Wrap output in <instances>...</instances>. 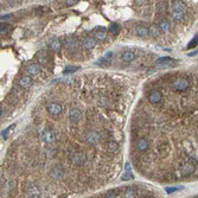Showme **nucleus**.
<instances>
[{
    "instance_id": "1",
    "label": "nucleus",
    "mask_w": 198,
    "mask_h": 198,
    "mask_svg": "<svg viewBox=\"0 0 198 198\" xmlns=\"http://www.w3.org/2000/svg\"><path fill=\"white\" fill-rule=\"evenodd\" d=\"M40 138H42V141L46 144L48 147H52L55 146V141H56V133L51 130V128H44L40 133Z\"/></svg>"
},
{
    "instance_id": "2",
    "label": "nucleus",
    "mask_w": 198,
    "mask_h": 198,
    "mask_svg": "<svg viewBox=\"0 0 198 198\" xmlns=\"http://www.w3.org/2000/svg\"><path fill=\"white\" fill-rule=\"evenodd\" d=\"M102 138H103V135H101V134H100L99 132H96V131L91 130V131H88L87 133L84 134V141L87 142L89 146H94L95 144L100 142Z\"/></svg>"
},
{
    "instance_id": "3",
    "label": "nucleus",
    "mask_w": 198,
    "mask_h": 198,
    "mask_svg": "<svg viewBox=\"0 0 198 198\" xmlns=\"http://www.w3.org/2000/svg\"><path fill=\"white\" fill-rule=\"evenodd\" d=\"M162 97H164V94H162L160 89H157V88L151 89L147 94V100L151 105H158V103L161 102Z\"/></svg>"
},
{
    "instance_id": "4",
    "label": "nucleus",
    "mask_w": 198,
    "mask_h": 198,
    "mask_svg": "<svg viewBox=\"0 0 198 198\" xmlns=\"http://www.w3.org/2000/svg\"><path fill=\"white\" fill-rule=\"evenodd\" d=\"M189 85H190V81L185 77H177L175 81L172 82V88L177 91H185L187 90Z\"/></svg>"
},
{
    "instance_id": "5",
    "label": "nucleus",
    "mask_w": 198,
    "mask_h": 198,
    "mask_svg": "<svg viewBox=\"0 0 198 198\" xmlns=\"http://www.w3.org/2000/svg\"><path fill=\"white\" fill-rule=\"evenodd\" d=\"M68 117H69V121H70L71 123L79 122L80 120L82 119V110L80 108L72 107L71 109H69V111H68Z\"/></svg>"
},
{
    "instance_id": "6",
    "label": "nucleus",
    "mask_w": 198,
    "mask_h": 198,
    "mask_svg": "<svg viewBox=\"0 0 198 198\" xmlns=\"http://www.w3.org/2000/svg\"><path fill=\"white\" fill-rule=\"evenodd\" d=\"M46 109L49 111V114L52 115V116H57L63 111L62 105H59L58 102H50L48 105V107H46Z\"/></svg>"
},
{
    "instance_id": "7",
    "label": "nucleus",
    "mask_w": 198,
    "mask_h": 198,
    "mask_svg": "<svg viewBox=\"0 0 198 198\" xmlns=\"http://www.w3.org/2000/svg\"><path fill=\"white\" fill-rule=\"evenodd\" d=\"M26 72H28V75L30 77H34V76L39 75V72H40V66L38 64H36V63H30L26 66Z\"/></svg>"
},
{
    "instance_id": "8",
    "label": "nucleus",
    "mask_w": 198,
    "mask_h": 198,
    "mask_svg": "<svg viewBox=\"0 0 198 198\" xmlns=\"http://www.w3.org/2000/svg\"><path fill=\"white\" fill-rule=\"evenodd\" d=\"M106 151L109 154H111V156H115V154L119 152V144L116 141H114V140L108 141L107 145H106Z\"/></svg>"
},
{
    "instance_id": "9",
    "label": "nucleus",
    "mask_w": 198,
    "mask_h": 198,
    "mask_svg": "<svg viewBox=\"0 0 198 198\" xmlns=\"http://www.w3.org/2000/svg\"><path fill=\"white\" fill-rule=\"evenodd\" d=\"M171 11H183V12H186V4L184 1H172L171 4Z\"/></svg>"
},
{
    "instance_id": "10",
    "label": "nucleus",
    "mask_w": 198,
    "mask_h": 198,
    "mask_svg": "<svg viewBox=\"0 0 198 198\" xmlns=\"http://www.w3.org/2000/svg\"><path fill=\"white\" fill-rule=\"evenodd\" d=\"M156 63L158 65H162V66H173L176 64V62L170 57H161V58L157 59Z\"/></svg>"
},
{
    "instance_id": "11",
    "label": "nucleus",
    "mask_w": 198,
    "mask_h": 198,
    "mask_svg": "<svg viewBox=\"0 0 198 198\" xmlns=\"http://www.w3.org/2000/svg\"><path fill=\"white\" fill-rule=\"evenodd\" d=\"M18 83H19V85L21 88H24V89H28L30 85L32 84V79L30 76H21L20 79L18 80Z\"/></svg>"
},
{
    "instance_id": "12",
    "label": "nucleus",
    "mask_w": 198,
    "mask_h": 198,
    "mask_svg": "<svg viewBox=\"0 0 198 198\" xmlns=\"http://www.w3.org/2000/svg\"><path fill=\"white\" fill-rule=\"evenodd\" d=\"M83 46L85 50H91L96 46V40L91 38V37H87L84 40H83Z\"/></svg>"
},
{
    "instance_id": "13",
    "label": "nucleus",
    "mask_w": 198,
    "mask_h": 198,
    "mask_svg": "<svg viewBox=\"0 0 198 198\" xmlns=\"http://www.w3.org/2000/svg\"><path fill=\"white\" fill-rule=\"evenodd\" d=\"M158 28H159L160 32H167V31H170V29H171V24H170V21H168V20H166V19H162V20H160V21H159V24H158Z\"/></svg>"
},
{
    "instance_id": "14",
    "label": "nucleus",
    "mask_w": 198,
    "mask_h": 198,
    "mask_svg": "<svg viewBox=\"0 0 198 198\" xmlns=\"http://www.w3.org/2000/svg\"><path fill=\"white\" fill-rule=\"evenodd\" d=\"M171 15H172V19L173 20L183 21L184 17H185V12H183V11H171Z\"/></svg>"
},
{
    "instance_id": "15",
    "label": "nucleus",
    "mask_w": 198,
    "mask_h": 198,
    "mask_svg": "<svg viewBox=\"0 0 198 198\" xmlns=\"http://www.w3.org/2000/svg\"><path fill=\"white\" fill-rule=\"evenodd\" d=\"M135 33H136V36L138 37H141V38H145V37H147L150 32H148V29H146L145 26H138L135 29Z\"/></svg>"
},
{
    "instance_id": "16",
    "label": "nucleus",
    "mask_w": 198,
    "mask_h": 198,
    "mask_svg": "<svg viewBox=\"0 0 198 198\" xmlns=\"http://www.w3.org/2000/svg\"><path fill=\"white\" fill-rule=\"evenodd\" d=\"M64 46L66 50H70V51H75L77 49V43L74 39H65L64 40Z\"/></svg>"
},
{
    "instance_id": "17",
    "label": "nucleus",
    "mask_w": 198,
    "mask_h": 198,
    "mask_svg": "<svg viewBox=\"0 0 198 198\" xmlns=\"http://www.w3.org/2000/svg\"><path fill=\"white\" fill-rule=\"evenodd\" d=\"M121 59L125 62H132L135 59V54L133 51H126V52H123L121 55Z\"/></svg>"
},
{
    "instance_id": "18",
    "label": "nucleus",
    "mask_w": 198,
    "mask_h": 198,
    "mask_svg": "<svg viewBox=\"0 0 198 198\" xmlns=\"http://www.w3.org/2000/svg\"><path fill=\"white\" fill-rule=\"evenodd\" d=\"M49 46L52 51H58L59 49H61V42H59V39H52L50 42Z\"/></svg>"
},
{
    "instance_id": "19",
    "label": "nucleus",
    "mask_w": 198,
    "mask_h": 198,
    "mask_svg": "<svg viewBox=\"0 0 198 198\" xmlns=\"http://www.w3.org/2000/svg\"><path fill=\"white\" fill-rule=\"evenodd\" d=\"M148 32L152 37H158L159 36V33H160V30L158 26H156V25H152V26L148 29Z\"/></svg>"
},
{
    "instance_id": "20",
    "label": "nucleus",
    "mask_w": 198,
    "mask_h": 198,
    "mask_svg": "<svg viewBox=\"0 0 198 198\" xmlns=\"http://www.w3.org/2000/svg\"><path fill=\"white\" fill-rule=\"evenodd\" d=\"M95 37H96L97 40L103 42V40H106V39H107V33H106V31H96Z\"/></svg>"
},
{
    "instance_id": "21",
    "label": "nucleus",
    "mask_w": 198,
    "mask_h": 198,
    "mask_svg": "<svg viewBox=\"0 0 198 198\" xmlns=\"http://www.w3.org/2000/svg\"><path fill=\"white\" fill-rule=\"evenodd\" d=\"M157 8L159 12H165L166 8H167V3L166 1H159L157 4Z\"/></svg>"
},
{
    "instance_id": "22",
    "label": "nucleus",
    "mask_w": 198,
    "mask_h": 198,
    "mask_svg": "<svg viewBox=\"0 0 198 198\" xmlns=\"http://www.w3.org/2000/svg\"><path fill=\"white\" fill-rule=\"evenodd\" d=\"M197 44H198V33H196V36H195V37L191 39V42L187 44V49H192V48H195Z\"/></svg>"
},
{
    "instance_id": "23",
    "label": "nucleus",
    "mask_w": 198,
    "mask_h": 198,
    "mask_svg": "<svg viewBox=\"0 0 198 198\" xmlns=\"http://www.w3.org/2000/svg\"><path fill=\"white\" fill-rule=\"evenodd\" d=\"M97 103H99L100 107H107L108 106V100H107V97H100L97 100Z\"/></svg>"
},
{
    "instance_id": "24",
    "label": "nucleus",
    "mask_w": 198,
    "mask_h": 198,
    "mask_svg": "<svg viewBox=\"0 0 198 198\" xmlns=\"http://www.w3.org/2000/svg\"><path fill=\"white\" fill-rule=\"evenodd\" d=\"M119 30H120V26H119L117 24H115V23H114V24H111L110 26H109V31H110L111 33H114V34H115V33H117V32H119Z\"/></svg>"
},
{
    "instance_id": "25",
    "label": "nucleus",
    "mask_w": 198,
    "mask_h": 198,
    "mask_svg": "<svg viewBox=\"0 0 198 198\" xmlns=\"http://www.w3.org/2000/svg\"><path fill=\"white\" fill-rule=\"evenodd\" d=\"M10 29V25H7L5 23H1V26H0V30H1V34H5L7 32V30Z\"/></svg>"
},
{
    "instance_id": "26",
    "label": "nucleus",
    "mask_w": 198,
    "mask_h": 198,
    "mask_svg": "<svg viewBox=\"0 0 198 198\" xmlns=\"http://www.w3.org/2000/svg\"><path fill=\"white\" fill-rule=\"evenodd\" d=\"M77 70V66H68L65 70H64V74L66 75V74H70V72H74V71H76Z\"/></svg>"
},
{
    "instance_id": "27",
    "label": "nucleus",
    "mask_w": 198,
    "mask_h": 198,
    "mask_svg": "<svg viewBox=\"0 0 198 198\" xmlns=\"http://www.w3.org/2000/svg\"><path fill=\"white\" fill-rule=\"evenodd\" d=\"M13 128H14V125H12L11 127H8V128H7V130L3 131V136L5 138V139H6V138H7V134H8V133H10V132H11V131L13 130Z\"/></svg>"
},
{
    "instance_id": "28",
    "label": "nucleus",
    "mask_w": 198,
    "mask_h": 198,
    "mask_svg": "<svg viewBox=\"0 0 198 198\" xmlns=\"http://www.w3.org/2000/svg\"><path fill=\"white\" fill-rule=\"evenodd\" d=\"M12 15H4V17H1V21H5V20H7V19H10Z\"/></svg>"
},
{
    "instance_id": "29",
    "label": "nucleus",
    "mask_w": 198,
    "mask_h": 198,
    "mask_svg": "<svg viewBox=\"0 0 198 198\" xmlns=\"http://www.w3.org/2000/svg\"><path fill=\"white\" fill-rule=\"evenodd\" d=\"M66 3H68V5H75L79 1H77V0H70V1H66Z\"/></svg>"
},
{
    "instance_id": "30",
    "label": "nucleus",
    "mask_w": 198,
    "mask_h": 198,
    "mask_svg": "<svg viewBox=\"0 0 198 198\" xmlns=\"http://www.w3.org/2000/svg\"><path fill=\"white\" fill-rule=\"evenodd\" d=\"M111 57V52H108L107 55H106V58H110Z\"/></svg>"
}]
</instances>
